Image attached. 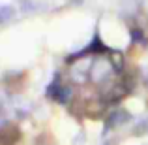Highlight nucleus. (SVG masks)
Segmentation results:
<instances>
[{"label":"nucleus","mask_w":148,"mask_h":145,"mask_svg":"<svg viewBox=\"0 0 148 145\" xmlns=\"http://www.w3.org/2000/svg\"><path fill=\"white\" fill-rule=\"evenodd\" d=\"M131 121V113L127 109H112L107 115V121H105V130H111V128H116L120 124H126Z\"/></svg>","instance_id":"nucleus-2"},{"label":"nucleus","mask_w":148,"mask_h":145,"mask_svg":"<svg viewBox=\"0 0 148 145\" xmlns=\"http://www.w3.org/2000/svg\"><path fill=\"white\" fill-rule=\"evenodd\" d=\"M21 139V128L15 123H4L0 126V143L2 145H13Z\"/></svg>","instance_id":"nucleus-1"},{"label":"nucleus","mask_w":148,"mask_h":145,"mask_svg":"<svg viewBox=\"0 0 148 145\" xmlns=\"http://www.w3.org/2000/svg\"><path fill=\"white\" fill-rule=\"evenodd\" d=\"M71 96H73L71 94V89H69L68 85H62L60 92H58V96H56V102H58V104H68Z\"/></svg>","instance_id":"nucleus-7"},{"label":"nucleus","mask_w":148,"mask_h":145,"mask_svg":"<svg viewBox=\"0 0 148 145\" xmlns=\"http://www.w3.org/2000/svg\"><path fill=\"white\" fill-rule=\"evenodd\" d=\"M15 17V8L10 4H2L0 6V23H8Z\"/></svg>","instance_id":"nucleus-5"},{"label":"nucleus","mask_w":148,"mask_h":145,"mask_svg":"<svg viewBox=\"0 0 148 145\" xmlns=\"http://www.w3.org/2000/svg\"><path fill=\"white\" fill-rule=\"evenodd\" d=\"M107 55H109V62H111L112 70H114L116 74H120V72L124 70V66H126V64H124L126 60H124V55H122V51H114V49H111Z\"/></svg>","instance_id":"nucleus-4"},{"label":"nucleus","mask_w":148,"mask_h":145,"mask_svg":"<svg viewBox=\"0 0 148 145\" xmlns=\"http://www.w3.org/2000/svg\"><path fill=\"white\" fill-rule=\"evenodd\" d=\"M133 134L135 136H145V134H148V117H146L145 121H141V123L133 128Z\"/></svg>","instance_id":"nucleus-8"},{"label":"nucleus","mask_w":148,"mask_h":145,"mask_svg":"<svg viewBox=\"0 0 148 145\" xmlns=\"http://www.w3.org/2000/svg\"><path fill=\"white\" fill-rule=\"evenodd\" d=\"M36 145H51V143H49V142H45V139H38Z\"/></svg>","instance_id":"nucleus-9"},{"label":"nucleus","mask_w":148,"mask_h":145,"mask_svg":"<svg viewBox=\"0 0 148 145\" xmlns=\"http://www.w3.org/2000/svg\"><path fill=\"white\" fill-rule=\"evenodd\" d=\"M130 34H131V42H133V44H141L143 47H146V45H148V40H146L145 32H143L141 28H131Z\"/></svg>","instance_id":"nucleus-6"},{"label":"nucleus","mask_w":148,"mask_h":145,"mask_svg":"<svg viewBox=\"0 0 148 145\" xmlns=\"http://www.w3.org/2000/svg\"><path fill=\"white\" fill-rule=\"evenodd\" d=\"M109 72H114L111 66V62H103L101 58H98V60L94 62V64L90 66V74H88V77H90L92 81H107V74Z\"/></svg>","instance_id":"nucleus-3"}]
</instances>
